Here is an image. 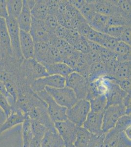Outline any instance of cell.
<instances>
[{"mask_svg": "<svg viewBox=\"0 0 131 147\" xmlns=\"http://www.w3.org/2000/svg\"><path fill=\"white\" fill-rule=\"evenodd\" d=\"M45 90L58 105L67 109L72 107L78 100L74 91L66 86L59 88L46 87Z\"/></svg>", "mask_w": 131, "mask_h": 147, "instance_id": "obj_1", "label": "cell"}, {"mask_svg": "<svg viewBox=\"0 0 131 147\" xmlns=\"http://www.w3.org/2000/svg\"><path fill=\"white\" fill-rule=\"evenodd\" d=\"M91 111L90 102L86 99L79 100L75 105L67 109V119L78 127H82Z\"/></svg>", "mask_w": 131, "mask_h": 147, "instance_id": "obj_2", "label": "cell"}, {"mask_svg": "<svg viewBox=\"0 0 131 147\" xmlns=\"http://www.w3.org/2000/svg\"><path fill=\"white\" fill-rule=\"evenodd\" d=\"M37 95L46 103L48 115L54 123L67 120V109L58 105L45 90L37 93Z\"/></svg>", "mask_w": 131, "mask_h": 147, "instance_id": "obj_3", "label": "cell"}, {"mask_svg": "<svg viewBox=\"0 0 131 147\" xmlns=\"http://www.w3.org/2000/svg\"><path fill=\"white\" fill-rule=\"evenodd\" d=\"M124 115H126V108L122 104L111 105L106 107L103 112V132L106 134L115 127L118 120Z\"/></svg>", "mask_w": 131, "mask_h": 147, "instance_id": "obj_4", "label": "cell"}, {"mask_svg": "<svg viewBox=\"0 0 131 147\" xmlns=\"http://www.w3.org/2000/svg\"><path fill=\"white\" fill-rule=\"evenodd\" d=\"M89 83L87 79L75 72L66 78V86L74 91L78 100L86 99Z\"/></svg>", "mask_w": 131, "mask_h": 147, "instance_id": "obj_5", "label": "cell"}, {"mask_svg": "<svg viewBox=\"0 0 131 147\" xmlns=\"http://www.w3.org/2000/svg\"><path fill=\"white\" fill-rule=\"evenodd\" d=\"M66 86V78L58 75H48L36 79L32 84L31 89L37 94L45 90L46 87L59 88Z\"/></svg>", "mask_w": 131, "mask_h": 147, "instance_id": "obj_6", "label": "cell"}, {"mask_svg": "<svg viewBox=\"0 0 131 147\" xmlns=\"http://www.w3.org/2000/svg\"><path fill=\"white\" fill-rule=\"evenodd\" d=\"M27 116L31 119L38 121L44 125L46 129H50L55 127L54 123L50 119L47 110V105L44 100L33 107Z\"/></svg>", "mask_w": 131, "mask_h": 147, "instance_id": "obj_7", "label": "cell"}, {"mask_svg": "<svg viewBox=\"0 0 131 147\" xmlns=\"http://www.w3.org/2000/svg\"><path fill=\"white\" fill-rule=\"evenodd\" d=\"M104 147H131V140L123 131L114 127L105 134Z\"/></svg>", "mask_w": 131, "mask_h": 147, "instance_id": "obj_8", "label": "cell"}, {"mask_svg": "<svg viewBox=\"0 0 131 147\" xmlns=\"http://www.w3.org/2000/svg\"><path fill=\"white\" fill-rule=\"evenodd\" d=\"M54 127L65 144H73L78 129L76 125L69 120L54 123Z\"/></svg>", "mask_w": 131, "mask_h": 147, "instance_id": "obj_9", "label": "cell"}, {"mask_svg": "<svg viewBox=\"0 0 131 147\" xmlns=\"http://www.w3.org/2000/svg\"><path fill=\"white\" fill-rule=\"evenodd\" d=\"M10 37L12 53L17 57H22L20 48V30L17 20L10 17L5 19Z\"/></svg>", "mask_w": 131, "mask_h": 147, "instance_id": "obj_10", "label": "cell"}, {"mask_svg": "<svg viewBox=\"0 0 131 147\" xmlns=\"http://www.w3.org/2000/svg\"><path fill=\"white\" fill-rule=\"evenodd\" d=\"M103 112L96 113L90 111L82 127L92 134H104L102 130Z\"/></svg>", "mask_w": 131, "mask_h": 147, "instance_id": "obj_11", "label": "cell"}, {"mask_svg": "<svg viewBox=\"0 0 131 147\" xmlns=\"http://www.w3.org/2000/svg\"><path fill=\"white\" fill-rule=\"evenodd\" d=\"M27 115L16 105L12 107L9 115L6 117V120L0 125V136L12 127L22 125Z\"/></svg>", "mask_w": 131, "mask_h": 147, "instance_id": "obj_12", "label": "cell"}, {"mask_svg": "<svg viewBox=\"0 0 131 147\" xmlns=\"http://www.w3.org/2000/svg\"><path fill=\"white\" fill-rule=\"evenodd\" d=\"M34 43L45 42L49 43L50 32L45 26L43 20L32 19V25L29 32Z\"/></svg>", "mask_w": 131, "mask_h": 147, "instance_id": "obj_13", "label": "cell"}, {"mask_svg": "<svg viewBox=\"0 0 131 147\" xmlns=\"http://www.w3.org/2000/svg\"><path fill=\"white\" fill-rule=\"evenodd\" d=\"M20 48L22 57L26 60L33 59L34 42L28 32L20 30Z\"/></svg>", "mask_w": 131, "mask_h": 147, "instance_id": "obj_14", "label": "cell"}, {"mask_svg": "<svg viewBox=\"0 0 131 147\" xmlns=\"http://www.w3.org/2000/svg\"><path fill=\"white\" fill-rule=\"evenodd\" d=\"M128 94H129L120 88L116 80H114L105 94L107 100L106 107L111 105L122 104L124 99Z\"/></svg>", "mask_w": 131, "mask_h": 147, "instance_id": "obj_15", "label": "cell"}, {"mask_svg": "<svg viewBox=\"0 0 131 147\" xmlns=\"http://www.w3.org/2000/svg\"><path fill=\"white\" fill-rule=\"evenodd\" d=\"M41 147H65V143L55 127L47 129L42 139Z\"/></svg>", "mask_w": 131, "mask_h": 147, "instance_id": "obj_16", "label": "cell"}, {"mask_svg": "<svg viewBox=\"0 0 131 147\" xmlns=\"http://www.w3.org/2000/svg\"><path fill=\"white\" fill-rule=\"evenodd\" d=\"M32 19L31 9L27 3V0H24L22 10L17 20L20 30L29 32L32 25Z\"/></svg>", "mask_w": 131, "mask_h": 147, "instance_id": "obj_17", "label": "cell"}, {"mask_svg": "<svg viewBox=\"0 0 131 147\" xmlns=\"http://www.w3.org/2000/svg\"><path fill=\"white\" fill-rule=\"evenodd\" d=\"M26 60L25 65H26L28 74L32 79L33 82L36 79L49 75L45 66L37 62L34 59Z\"/></svg>", "mask_w": 131, "mask_h": 147, "instance_id": "obj_18", "label": "cell"}, {"mask_svg": "<svg viewBox=\"0 0 131 147\" xmlns=\"http://www.w3.org/2000/svg\"><path fill=\"white\" fill-rule=\"evenodd\" d=\"M95 5L96 13L108 17L118 12V7L114 1H95Z\"/></svg>", "mask_w": 131, "mask_h": 147, "instance_id": "obj_19", "label": "cell"}, {"mask_svg": "<svg viewBox=\"0 0 131 147\" xmlns=\"http://www.w3.org/2000/svg\"><path fill=\"white\" fill-rule=\"evenodd\" d=\"M49 75H58L66 78L74 72L68 65L63 62H57L44 66Z\"/></svg>", "mask_w": 131, "mask_h": 147, "instance_id": "obj_20", "label": "cell"}, {"mask_svg": "<svg viewBox=\"0 0 131 147\" xmlns=\"http://www.w3.org/2000/svg\"><path fill=\"white\" fill-rule=\"evenodd\" d=\"M0 46L8 53H12L6 20L1 17H0Z\"/></svg>", "mask_w": 131, "mask_h": 147, "instance_id": "obj_21", "label": "cell"}, {"mask_svg": "<svg viewBox=\"0 0 131 147\" xmlns=\"http://www.w3.org/2000/svg\"><path fill=\"white\" fill-rule=\"evenodd\" d=\"M106 76H108V72L105 64L102 62H97L90 65L88 79L89 82H94Z\"/></svg>", "mask_w": 131, "mask_h": 147, "instance_id": "obj_22", "label": "cell"}, {"mask_svg": "<svg viewBox=\"0 0 131 147\" xmlns=\"http://www.w3.org/2000/svg\"><path fill=\"white\" fill-rule=\"evenodd\" d=\"M113 52L120 63L131 61V45L120 41Z\"/></svg>", "mask_w": 131, "mask_h": 147, "instance_id": "obj_23", "label": "cell"}, {"mask_svg": "<svg viewBox=\"0 0 131 147\" xmlns=\"http://www.w3.org/2000/svg\"><path fill=\"white\" fill-rule=\"evenodd\" d=\"M32 17L38 20H44L48 15L47 3L46 0H38L35 1L34 5L31 9Z\"/></svg>", "mask_w": 131, "mask_h": 147, "instance_id": "obj_24", "label": "cell"}, {"mask_svg": "<svg viewBox=\"0 0 131 147\" xmlns=\"http://www.w3.org/2000/svg\"><path fill=\"white\" fill-rule=\"evenodd\" d=\"M22 125V147H29L33 135L31 120L28 116L26 117Z\"/></svg>", "mask_w": 131, "mask_h": 147, "instance_id": "obj_25", "label": "cell"}, {"mask_svg": "<svg viewBox=\"0 0 131 147\" xmlns=\"http://www.w3.org/2000/svg\"><path fill=\"white\" fill-rule=\"evenodd\" d=\"M109 17L96 13L89 23L90 27L93 30L97 32L104 33L105 30L108 26Z\"/></svg>", "mask_w": 131, "mask_h": 147, "instance_id": "obj_26", "label": "cell"}, {"mask_svg": "<svg viewBox=\"0 0 131 147\" xmlns=\"http://www.w3.org/2000/svg\"><path fill=\"white\" fill-rule=\"evenodd\" d=\"M131 61L121 62L118 65L113 77L117 82L131 79Z\"/></svg>", "mask_w": 131, "mask_h": 147, "instance_id": "obj_27", "label": "cell"}, {"mask_svg": "<svg viewBox=\"0 0 131 147\" xmlns=\"http://www.w3.org/2000/svg\"><path fill=\"white\" fill-rule=\"evenodd\" d=\"M49 47L50 44L47 42H39L35 43L33 59L43 65L45 61Z\"/></svg>", "mask_w": 131, "mask_h": 147, "instance_id": "obj_28", "label": "cell"}, {"mask_svg": "<svg viewBox=\"0 0 131 147\" xmlns=\"http://www.w3.org/2000/svg\"><path fill=\"white\" fill-rule=\"evenodd\" d=\"M91 111L93 112H103L106 108L107 100L105 94H99L93 99L89 100Z\"/></svg>", "mask_w": 131, "mask_h": 147, "instance_id": "obj_29", "label": "cell"}, {"mask_svg": "<svg viewBox=\"0 0 131 147\" xmlns=\"http://www.w3.org/2000/svg\"><path fill=\"white\" fill-rule=\"evenodd\" d=\"M23 7L22 0L7 1V9L8 17L17 20Z\"/></svg>", "mask_w": 131, "mask_h": 147, "instance_id": "obj_30", "label": "cell"}, {"mask_svg": "<svg viewBox=\"0 0 131 147\" xmlns=\"http://www.w3.org/2000/svg\"><path fill=\"white\" fill-rule=\"evenodd\" d=\"M91 134L82 127H78L76 138L73 143L75 147H87Z\"/></svg>", "mask_w": 131, "mask_h": 147, "instance_id": "obj_31", "label": "cell"}, {"mask_svg": "<svg viewBox=\"0 0 131 147\" xmlns=\"http://www.w3.org/2000/svg\"><path fill=\"white\" fill-rule=\"evenodd\" d=\"M80 13L89 24L96 13L95 1H86L84 5L79 10Z\"/></svg>", "mask_w": 131, "mask_h": 147, "instance_id": "obj_32", "label": "cell"}, {"mask_svg": "<svg viewBox=\"0 0 131 147\" xmlns=\"http://www.w3.org/2000/svg\"><path fill=\"white\" fill-rule=\"evenodd\" d=\"M60 62H62V59L60 55L59 51L53 46L50 45L45 61L43 65L45 66Z\"/></svg>", "mask_w": 131, "mask_h": 147, "instance_id": "obj_33", "label": "cell"}, {"mask_svg": "<svg viewBox=\"0 0 131 147\" xmlns=\"http://www.w3.org/2000/svg\"><path fill=\"white\" fill-rule=\"evenodd\" d=\"M108 26H131V18L126 17L118 12L109 17Z\"/></svg>", "mask_w": 131, "mask_h": 147, "instance_id": "obj_34", "label": "cell"}, {"mask_svg": "<svg viewBox=\"0 0 131 147\" xmlns=\"http://www.w3.org/2000/svg\"><path fill=\"white\" fill-rule=\"evenodd\" d=\"M120 41L107 35L105 33H101L96 43L100 45L113 51Z\"/></svg>", "mask_w": 131, "mask_h": 147, "instance_id": "obj_35", "label": "cell"}, {"mask_svg": "<svg viewBox=\"0 0 131 147\" xmlns=\"http://www.w3.org/2000/svg\"><path fill=\"white\" fill-rule=\"evenodd\" d=\"M118 7V12L126 17L131 18V1L117 0L114 1Z\"/></svg>", "mask_w": 131, "mask_h": 147, "instance_id": "obj_36", "label": "cell"}, {"mask_svg": "<svg viewBox=\"0 0 131 147\" xmlns=\"http://www.w3.org/2000/svg\"><path fill=\"white\" fill-rule=\"evenodd\" d=\"M73 47L75 50L83 54H88L91 51L88 40L84 37L80 36Z\"/></svg>", "mask_w": 131, "mask_h": 147, "instance_id": "obj_37", "label": "cell"}, {"mask_svg": "<svg viewBox=\"0 0 131 147\" xmlns=\"http://www.w3.org/2000/svg\"><path fill=\"white\" fill-rule=\"evenodd\" d=\"M126 26H108L105 30V34L120 41L123 31Z\"/></svg>", "mask_w": 131, "mask_h": 147, "instance_id": "obj_38", "label": "cell"}, {"mask_svg": "<svg viewBox=\"0 0 131 147\" xmlns=\"http://www.w3.org/2000/svg\"><path fill=\"white\" fill-rule=\"evenodd\" d=\"M105 134L100 135L91 134L87 147H104Z\"/></svg>", "mask_w": 131, "mask_h": 147, "instance_id": "obj_39", "label": "cell"}, {"mask_svg": "<svg viewBox=\"0 0 131 147\" xmlns=\"http://www.w3.org/2000/svg\"><path fill=\"white\" fill-rule=\"evenodd\" d=\"M130 126H131V116L124 115L118 120L114 127L119 131H124Z\"/></svg>", "mask_w": 131, "mask_h": 147, "instance_id": "obj_40", "label": "cell"}, {"mask_svg": "<svg viewBox=\"0 0 131 147\" xmlns=\"http://www.w3.org/2000/svg\"><path fill=\"white\" fill-rule=\"evenodd\" d=\"M30 120L33 136H38L43 137L45 132H46L48 129L38 121L31 119Z\"/></svg>", "mask_w": 131, "mask_h": 147, "instance_id": "obj_41", "label": "cell"}, {"mask_svg": "<svg viewBox=\"0 0 131 147\" xmlns=\"http://www.w3.org/2000/svg\"><path fill=\"white\" fill-rule=\"evenodd\" d=\"M45 26L50 32H54L55 29L58 25V22L56 16L51 14H48L43 20Z\"/></svg>", "mask_w": 131, "mask_h": 147, "instance_id": "obj_42", "label": "cell"}, {"mask_svg": "<svg viewBox=\"0 0 131 147\" xmlns=\"http://www.w3.org/2000/svg\"><path fill=\"white\" fill-rule=\"evenodd\" d=\"M97 52L99 55L101 62L104 64L106 63L115 55L113 51L110 50L101 46Z\"/></svg>", "mask_w": 131, "mask_h": 147, "instance_id": "obj_43", "label": "cell"}, {"mask_svg": "<svg viewBox=\"0 0 131 147\" xmlns=\"http://www.w3.org/2000/svg\"><path fill=\"white\" fill-rule=\"evenodd\" d=\"M0 109L4 113L5 117L8 116L11 112L12 107L10 105L7 97L0 92Z\"/></svg>", "mask_w": 131, "mask_h": 147, "instance_id": "obj_44", "label": "cell"}, {"mask_svg": "<svg viewBox=\"0 0 131 147\" xmlns=\"http://www.w3.org/2000/svg\"><path fill=\"white\" fill-rule=\"evenodd\" d=\"M4 84H5V86L7 93H8L9 95L10 96V97H11L15 105L16 104L18 96V94L17 92L16 88L15 87L14 84H13L11 82L10 80H8L7 82L4 83Z\"/></svg>", "mask_w": 131, "mask_h": 147, "instance_id": "obj_45", "label": "cell"}, {"mask_svg": "<svg viewBox=\"0 0 131 147\" xmlns=\"http://www.w3.org/2000/svg\"><path fill=\"white\" fill-rule=\"evenodd\" d=\"M59 51L62 59V62L66 59L71 57L76 51L74 47L69 43L66 44L63 48L59 49Z\"/></svg>", "mask_w": 131, "mask_h": 147, "instance_id": "obj_46", "label": "cell"}, {"mask_svg": "<svg viewBox=\"0 0 131 147\" xmlns=\"http://www.w3.org/2000/svg\"><path fill=\"white\" fill-rule=\"evenodd\" d=\"M79 11L75 7L71 5L68 1V3L67 5L66 10L63 15H64L67 19L71 20L77 16L79 14Z\"/></svg>", "mask_w": 131, "mask_h": 147, "instance_id": "obj_47", "label": "cell"}, {"mask_svg": "<svg viewBox=\"0 0 131 147\" xmlns=\"http://www.w3.org/2000/svg\"><path fill=\"white\" fill-rule=\"evenodd\" d=\"M80 36V35L77 30L75 28H70L68 29V34L65 40L68 43L73 46L75 42L77 41Z\"/></svg>", "mask_w": 131, "mask_h": 147, "instance_id": "obj_48", "label": "cell"}, {"mask_svg": "<svg viewBox=\"0 0 131 147\" xmlns=\"http://www.w3.org/2000/svg\"><path fill=\"white\" fill-rule=\"evenodd\" d=\"M84 55L87 62L90 65L97 62H101L100 57L97 52L91 51L88 54Z\"/></svg>", "mask_w": 131, "mask_h": 147, "instance_id": "obj_49", "label": "cell"}, {"mask_svg": "<svg viewBox=\"0 0 131 147\" xmlns=\"http://www.w3.org/2000/svg\"><path fill=\"white\" fill-rule=\"evenodd\" d=\"M120 41L131 45V26H126L120 39Z\"/></svg>", "mask_w": 131, "mask_h": 147, "instance_id": "obj_50", "label": "cell"}, {"mask_svg": "<svg viewBox=\"0 0 131 147\" xmlns=\"http://www.w3.org/2000/svg\"><path fill=\"white\" fill-rule=\"evenodd\" d=\"M48 14L55 15L56 16L58 13V1L47 0Z\"/></svg>", "mask_w": 131, "mask_h": 147, "instance_id": "obj_51", "label": "cell"}, {"mask_svg": "<svg viewBox=\"0 0 131 147\" xmlns=\"http://www.w3.org/2000/svg\"><path fill=\"white\" fill-rule=\"evenodd\" d=\"M117 84L122 90H123L127 93L131 94V79H125V80H120V81H118L117 82Z\"/></svg>", "mask_w": 131, "mask_h": 147, "instance_id": "obj_52", "label": "cell"}, {"mask_svg": "<svg viewBox=\"0 0 131 147\" xmlns=\"http://www.w3.org/2000/svg\"><path fill=\"white\" fill-rule=\"evenodd\" d=\"M91 28V27H90V26L88 23V22L86 21V22L82 23L77 28V31L80 36L84 37L86 38L89 34V32H90Z\"/></svg>", "mask_w": 131, "mask_h": 147, "instance_id": "obj_53", "label": "cell"}, {"mask_svg": "<svg viewBox=\"0 0 131 147\" xmlns=\"http://www.w3.org/2000/svg\"><path fill=\"white\" fill-rule=\"evenodd\" d=\"M68 32V29L63 26L58 24L56 28L55 29L54 34L58 38L65 39L66 37Z\"/></svg>", "mask_w": 131, "mask_h": 147, "instance_id": "obj_54", "label": "cell"}, {"mask_svg": "<svg viewBox=\"0 0 131 147\" xmlns=\"http://www.w3.org/2000/svg\"><path fill=\"white\" fill-rule=\"evenodd\" d=\"M8 17L7 9V1L0 0V17L6 19Z\"/></svg>", "mask_w": 131, "mask_h": 147, "instance_id": "obj_55", "label": "cell"}, {"mask_svg": "<svg viewBox=\"0 0 131 147\" xmlns=\"http://www.w3.org/2000/svg\"><path fill=\"white\" fill-rule=\"evenodd\" d=\"M10 74L0 66V82L3 83H5L10 80Z\"/></svg>", "mask_w": 131, "mask_h": 147, "instance_id": "obj_56", "label": "cell"}, {"mask_svg": "<svg viewBox=\"0 0 131 147\" xmlns=\"http://www.w3.org/2000/svg\"><path fill=\"white\" fill-rule=\"evenodd\" d=\"M68 1L71 5L75 7L79 11L81 9L82 7H83L86 2L85 0H70Z\"/></svg>", "mask_w": 131, "mask_h": 147, "instance_id": "obj_57", "label": "cell"}, {"mask_svg": "<svg viewBox=\"0 0 131 147\" xmlns=\"http://www.w3.org/2000/svg\"><path fill=\"white\" fill-rule=\"evenodd\" d=\"M43 137L33 136L29 147H41V141Z\"/></svg>", "mask_w": 131, "mask_h": 147, "instance_id": "obj_58", "label": "cell"}, {"mask_svg": "<svg viewBox=\"0 0 131 147\" xmlns=\"http://www.w3.org/2000/svg\"><path fill=\"white\" fill-rule=\"evenodd\" d=\"M131 126L128 127L127 129H126L125 130L123 131L124 133L125 136L128 137V138L131 140Z\"/></svg>", "mask_w": 131, "mask_h": 147, "instance_id": "obj_59", "label": "cell"}, {"mask_svg": "<svg viewBox=\"0 0 131 147\" xmlns=\"http://www.w3.org/2000/svg\"><path fill=\"white\" fill-rule=\"evenodd\" d=\"M65 147H75L73 144H65Z\"/></svg>", "mask_w": 131, "mask_h": 147, "instance_id": "obj_60", "label": "cell"}]
</instances>
